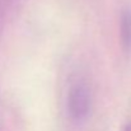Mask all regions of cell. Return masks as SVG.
Segmentation results:
<instances>
[{"label":"cell","instance_id":"1","mask_svg":"<svg viewBox=\"0 0 131 131\" xmlns=\"http://www.w3.org/2000/svg\"><path fill=\"white\" fill-rule=\"evenodd\" d=\"M90 90L85 83H75L70 88L68 94V110L74 120L82 121L87 118L90 111Z\"/></svg>","mask_w":131,"mask_h":131},{"label":"cell","instance_id":"2","mask_svg":"<svg viewBox=\"0 0 131 131\" xmlns=\"http://www.w3.org/2000/svg\"><path fill=\"white\" fill-rule=\"evenodd\" d=\"M121 43L126 52H131V9L127 8L122 12L120 19Z\"/></svg>","mask_w":131,"mask_h":131},{"label":"cell","instance_id":"3","mask_svg":"<svg viewBox=\"0 0 131 131\" xmlns=\"http://www.w3.org/2000/svg\"><path fill=\"white\" fill-rule=\"evenodd\" d=\"M122 131H131V121L126 125V126H125V127H124V130Z\"/></svg>","mask_w":131,"mask_h":131}]
</instances>
